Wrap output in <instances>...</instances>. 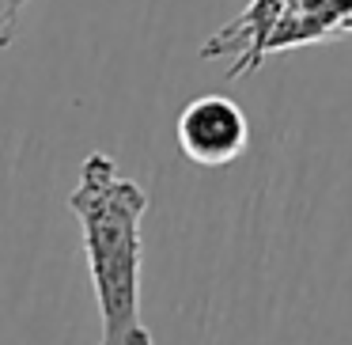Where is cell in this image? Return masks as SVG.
Returning a JSON list of instances; mask_svg holds the SVG:
<instances>
[{"label":"cell","mask_w":352,"mask_h":345,"mask_svg":"<svg viewBox=\"0 0 352 345\" xmlns=\"http://www.w3.org/2000/svg\"><path fill=\"white\" fill-rule=\"evenodd\" d=\"M27 4H31V0H0V50L12 46L16 27H19V16H23Z\"/></svg>","instance_id":"4"},{"label":"cell","mask_w":352,"mask_h":345,"mask_svg":"<svg viewBox=\"0 0 352 345\" xmlns=\"http://www.w3.org/2000/svg\"><path fill=\"white\" fill-rule=\"evenodd\" d=\"M337 31H352V0H250L243 16L201 50V57L212 61L239 54L231 76H243L273 50H292Z\"/></svg>","instance_id":"2"},{"label":"cell","mask_w":352,"mask_h":345,"mask_svg":"<svg viewBox=\"0 0 352 345\" xmlns=\"http://www.w3.org/2000/svg\"><path fill=\"white\" fill-rule=\"evenodd\" d=\"M175 137L182 156L197 167H228L250 145V122L228 95H197L178 114Z\"/></svg>","instance_id":"3"},{"label":"cell","mask_w":352,"mask_h":345,"mask_svg":"<svg viewBox=\"0 0 352 345\" xmlns=\"http://www.w3.org/2000/svg\"><path fill=\"white\" fill-rule=\"evenodd\" d=\"M69 213L80 220L102 326L99 345H155L140 315V220L148 213V194L107 152H91L69 194Z\"/></svg>","instance_id":"1"}]
</instances>
